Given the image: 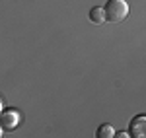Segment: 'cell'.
I'll return each instance as SVG.
<instances>
[{"instance_id":"cell-1","label":"cell","mask_w":146,"mask_h":138,"mask_svg":"<svg viewBox=\"0 0 146 138\" xmlns=\"http://www.w3.org/2000/svg\"><path fill=\"white\" fill-rule=\"evenodd\" d=\"M129 16V4L127 0H109L103 6V18L109 23H121Z\"/></svg>"},{"instance_id":"cell-2","label":"cell","mask_w":146,"mask_h":138,"mask_svg":"<svg viewBox=\"0 0 146 138\" xmlns=\"http://www.w3.org/2000/svg\"><path fill=\"white\" fill-rule=\"evenodd\" d=\"M129 138H146V117L136 115L129 125Z\"/></svg>"},{"instance_id":"cell-3","label":"cell","mask_w":146,"mask_h":138,"mask_svg":"<svg viewBox=\"0 0 146 138\" xmlns=\"http://www.w3.org/2000/svg\"><path fill=\"white\" fill-rule=\"evenodd\" d=\"M22 117L18 111H2L0 113V127L2 130H14V128L20 125Z\"/></svg>"},{"instance_id":"cell-4","label":"cell","mask_w":146,"mask_h":138,"mask_svg":"<svg viewBox=\"0 0 146 138\" xmlns=\"http://www.w3.org/2000/svg\"><path fill=\"white\" fill-rule=\"evenodd\" d=\"M90 20H92V23H96V25H100V23L105 22V18H103V8L94 6L90 10Z\"/></svg>"},{"instance_id":"cell-5","label":"cell","mask_w":146,"mask_h":138,"mask_svg":"<svg viewBox=\"0 0 146 138\" xmlns=\"http://www.w3.org/2000/svg\"><path fill=\"white\" fill-rule=\"evenodd\" d=\"M113 134H115V128L111 125H101L96 130V138H113Z\"/></svg>"},{"instance_id":"cell-6","label":"cell","mask_w":146,"mask_h":138,"mask_svg":"<svg viewBox=\"0 0 146 138\" xmlns=\"http://www.w3.org/2000/svg\"><path fill=\"white\" fill-rule=\"evenodd\" d=\"M113 138H129V132H115Z\"/></svg>"},{"instance_id":"cell-7","label":"cell","mask_w":146,"mask_h":138,"mask_svg":"<svg viewBox=\"0 0 146 138\" xmlns=\"http://www.w3.org/2000/svg\"><path fill=\"white\" fill-rule=\"evenodd\" d=\"M2 134H4V130H2V127H0V138H2Z\"/></svg>"},{"instance_id":"cell-8","label":"cell","mask_w":146,"mask_h":138,"mask_svg":"<svg viewBox=\"0 0 146 138\" xmlns=\"http://www.w3.org/2000/svg\"><path fill=\"white\" fill-rule=\"evenodd\" d=\"M0 113H2V101H0Z\"/></svg>"}]
</instances>
